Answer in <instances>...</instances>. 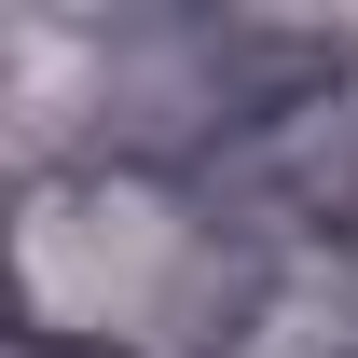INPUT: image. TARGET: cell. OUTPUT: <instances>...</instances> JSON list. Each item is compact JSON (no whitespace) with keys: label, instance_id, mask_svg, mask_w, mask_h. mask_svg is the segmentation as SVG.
<instances>
[{"label":"cell","instance_id":"6da1fadb","mask_svg":"<svg viewBox=\"0 0 358 358\" xmlns=\"http://www.w3.org/2000/svg\"><path fill=\"white\" fill-rule=\"evenodd\" d=\"M28 317L42 345H248L234 331V262L152 179H42L28 193Z\"/></svg>","mask_w":358,"mask_h":358}]
</instances>
